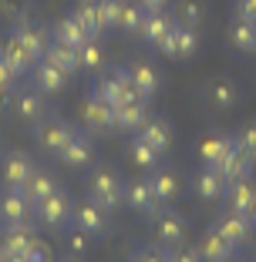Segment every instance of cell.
Instances as JSON below:
<instances>
[{
	"mask_svg": "<svg viewBox=\"0 0 256 262\" xmlns=\"http://www.w3.org/2000/svg\"><path fill=\"white\" fill-rule=\"evenodd\" d=\"M71 208H74L71 205V195L57 188L54 195H47L44 202L34 205V222L47 225V229H64V225L71 222Z\"/></svg>",
	"mask_w": 256,
	"mask_h": 262,
	"instance_id": "obj_4",
	"label": "cell"
},
{
	"mask_svg": "<svg viewBox=\"0 0 256 262\" xmlns=\"http://www.w3.org/2000/svg\"><path fill=\"white\" fill-rule=\"evenodd\" d=\"M132 262H169V252H162V249H155V246H145L132 255Z\"/></svg>",
	"mask_w": 256,
	"mask_h": 262,
	"instance_id": "obj_41",
	"label": "cell"
},
{
	"mask_svg": "<svg viewBox=\"0 0 256 262\" xmlns=\"http://www.w3.org/2000/svg\"><path fill=\"white\" fill-rule=\"evenodd\" d=\"M202 20H206V14H202V4H199V0H182V4H179V24H186V27L199 31Z\"/></svg>",
	"mask_w": 256,
	"mask_h": 262,
	"instance_id": "obj_39",
	"label": "cell"
},
{
	"mask_svg": "<svg viewBox=\"0 0 256 262\" xmlns=\"http://www.w3.org/2000/svg\"><path fill=\"white\" fill-rule=\"evenodd\" d=\"M10 37H14L17 44H21L24 51L34 57V61H41V57H44V51H47V34L41 31V27H34V24H21Z\"/></svg>",
	"mask_w": 256,
	"mask_h": 262,
	"instance_id": "obj_28",
	"label": "cell"
},
{
	"mask_svg": "<svg viewBox=\"0 0 256 262\" xmlns=\"http://www.w3.org/2000/svg\"><path fill=\"white\" fill-rule=\"evenodd\" d=\"M139 4L145 10H165V7H169V0H139Z\"/></svg>",
	"mask_w": 256,
	"mask_h": 262,
	"instance_id": "obj_47",
	"label": "cell"
},
{
	"mask_svg": "<svg viewBox=\"0 0 256 262\" xmlns=\"http://www.w3.org/2000/svg\"><path fill=\"white\" fill-rule=\"evenodd\" d=\"M34 168L37 165L31 162V155H24V151H4L0 155V178H4L7 188H24V182L31 178Z\"/></svg>",
	"mask_w": 256,
	"mask_h": 262,
	"instance_id": "obj_8",
	"label": "cell"
},
{
	"mask_svg": "<svg viewBox=\"0 0 256 262\" xmlns=\"http://www.w3.org/2000/svg\"><path fill=\"white\" fill-rule=\"evenodd\" d=\"M169 262H202V255H199V249H182V252H169Z\"/></svg>",
	"mask_w": 256,
	"mask_h": 262,
	"instance_id": "obj_46",
	"label": "cell"
},
{
	"mask_svg": "<svg viewBox=\"0 0 256 262\" xmlns=\"http://www.w3.org/2000/svg\"><path fill=\"white\" fill-rule=\"evenodd\" d=\"M206 98H209L212 108L219 111H229L240 104V84H236L233 77H216V81H209L206 84Z\"/></svg>",
	"mask_w": 256,
	"mask_h": 262,
	"instance_id": "obj_20",
	"label": "cell"
},
{
	"mask_svg": "<svg viewBox=\"0 0 256 262\" xmlns=\"http://www.w3.org/2000/svg\"><path fill=\"white\" fill-rule=\"evenodd\" d=\"M253 165H256V155H249L243 145H236V141H233V148L226 151V158L216 165V168L223 171V178H226V182H233V178L249 175V171H253Z\"/></svg>",
	"mask_w": 256,
	"mask_h": 262,
	"instance_id": "obj_18",
	"label": "cell"
},
{
	"mask_svg": "<svg viewBox=\"0 0 256 262\" xmlns=\"http://www.w3.org/2000/svg\"><path fill=\"white\" fill-rule=\"evenodd\" d=\"M71 222L78 225L81 232H88V235H105V232H108V215H105V208H101L91 195L81 199L78 205L71 208Z\"/></svg>",
	"mask_w": 256,
	"mask_h": 262,
	"instance_id": "obj_7",
	"label": "cell"
},
{
	"mask_svg": "<svg viewBox=\"0 0 256 262\" xmlns=\"http://www.w3.org/2000/svg\"><path fill=\"white\" fill-rule=\"evenodd\" d=\"M64 165H71V168H88V165L94 162V145L88 135H81V131H74L71 135V141L64 145V151L57 155Z\"/></svg>",
	"mask_w": 256,
	"mask_h": 262,
	"instance_id": "obj_19",
	"label": "cell"
},
{
	"mask_svg": "<svg viewBox=\"0 0 256 262\" xmlns=\"http://www.w3.org/2000/svg\"><path fill=\"white\" fill-rule=\"evenodd\" d=\"M88 195H91L105 212H111V208H118L125 202V182L118 178V171L98 168V171H91V178H88Z\"/></svg>",
	"mask_w": 256,
	"mask_h": 262,
	"instance_id": "obj_1",
	"label": "cell"
},
{
	"mask_svg": "<svg viewBox=\"0 0 256 262\" xmlns=\"http://www.w3.org/2000/svg\"><path fill=\"white\" fill-rule=\"evenodd\" d=\"M0 219H4V225L34 222V202L24 195V188H7L4 185V195H0Z\"/></svg>",
	"mask_w": 256,
	"mask_h": 262,
	"instance_id": "obj_5",
	"label": "cell"
},
{
	"mask_svg": "<svg viewBox=\"0 0 256 262\" xmlns=\"http://www.w3.org/2000/svg\"><path fill=\"white\" fill-rule=\"evenodd\" d=\"M229 40H233V47L243 51V54H256V24L236 17L233 27H229Z\"/></svg>",
	"mask_w": 256,
	"mask_h": 262,
	"instance_id": "obj_33",
	"label": "cell"
},
{
	"mask_svg": "<svg viewBox=\"0 0 256 262\" xmlns=\"http://www.w3.org/2000/svg\"><path fill=\"white\" fill-rule=\"evenodd\" d=\"M31 74H34V88L44 91V94H61L64 88H68V77H71V74H64L57 64H51L47 57H41V61L34 64Z\"/></svg>",
	"mask_w": 256,
	"mask_h": 262,
	"instance_id": "obj_14",
	"label": "cell"
},
{
	"mask_svg": "<svg viewBox=\"0 0 256 262\" xmlns=\"http://www.w3.org/2000/svg\"><path fill=\"white\" fill-rule=\"evenodd\" d=\"M68 249H71L74 255H81V252L88 249V232H81L78 225H74V232H68Z\"/></svg>",
	"mask_w": 256,
	"mask_h": 262,
	"instance_id": "obj_42",
	"label": "cell"
},
{
	"mask_svg": "<svg viewBox=\"0 0 256 262\" xmlns=\"http://www.w3.org/2000/svg\"><path fill=\"white\" fill-rule=\"evenodd\" d=\"M142 20H145V7H142V4H128V0H125V10H122V20H118V31L139 34V31H142Z\"/></svg>",
	"mask_w": 256,
	"mask_h": 262,
	"instance_id": "obj_38",
	"label": "cell"
},
{
	"mask_svg": "<svg viewBox=\"0 0 256 262\" xmlns=\"http://www.w3.org/2000/svg\"><path fill=\"white\" fill-rule=\"evenodd\" d=\"M216 229L223 232V235H226L229 242H233L236 249H240L243 242H246L249 235H253V229H256V225L249 222V215H243V212H233V208H229V212H226V215L216 222Z\"/></svg>",
	"mask_w": 256,
	"mask_h": 262,
	"instance_id": "obj_21",
	"label": "cell"
},
{
	"mask_svg": "<svg viewBox=\"0 0 256 262\" xmlns=\"http://www.w3.org/2000/svg\"><path fill=\"white\" fill-rule=\"evenodd\" d=\"M61 262H81V259H78V255H64Z\"/></svg>",
	"mask_w": 256,
	"mask_h": 262,
	"instance_id": "obj_50",
	"label": "cell"
},
{
	"mask_svg": "<svg viewBox=\"0 0 256 262\" xmlns=\"http://www.w3.org/2000/svg\"><path fill=\"white\" fill-rule=\"evenodd\" d=\"M145 121H148V101L145 98H132V101H125V104L115 108V128H122V131L139 135Z\"/></svg>",
	"mask_w": 256,
	"mask_h": 262,
	"instance_id": "obj_15",
	"label": "cell"
},
{
	"mask_svg": "<svg viewBox=\"0 0 256 262\" xmlns=\"http://www.w3.org/2000/svg\"><path fill=\"white\" fill-rule=\"evenodd\" d=\"M155 51H162L165 57H192L195 51H199V34H195L192 27H186V24H175L172 34L155 47Z\"/></svg>",
	"mask_w": 256,
	"mask_h": 262,
	"instance_id": "obj_10",
	"label": "cell"
},
{
	"mask_svg": "<svg viewBox=\"0 0 256 262\" xmlns=\"http://www.w3.org/2000/svg\"><path fill=\"white\" fill-rule=\"evenodd\" d=\"M236 17L256 24V0H236Z\"/></svg>",
	"mask_w": 256,
	"mask_h": 262,
	"instance_id": "obj_43",
	"label": "cell"
},
{
	"mask_svg": "<svg viewBox=\"0 0 256 262\" xmlns=\"http://www.w3.org/2000/svg\"><path fill=\"white\" fill-rule=\"evenodd\" d=\"M199 255H202V262H233V259H236V246L226 239L216 225H212V229L202 232V239H199Z\"/></svg>",
	"mask_w": 256,
	"mask_h": 262,
	"instance_id": "obj_12",
	"label": "cell"
},
{
	"mask_svg": "<svg viewBox=\"0 0 256 262\" xmlns=\"http://www.w3.org/2000/svg\"><path fill=\"white\" fill-rule=\"evenodd\" d=\"M148 178H152V188H155V195H159L162 205H169V202L179 195V178H175L172 168H152Z\"/></svg>",
	"mask_w": 256,
	"mask_h": 262,
	"instance_id": "obj_32",
	"label": "cell"
},
{
	"mask_svg": "<svg viewBox=\"0 0 256 262\" xmlns=\"http://www.w3.org/2000/svg\"><path fill=\"white\" fill-rule=\"evenodd\" d=\"M233 141L236 145H243L249 155H256V121H249V124H243L240 131L233 135Z\"/></svg>",
	"mask_w": 256,
	"mask_h": 262,
	"instance_id": "obj_40",
	"label": "cell"
},
{
	"mask_svg": "<svg viewBox=\"0 0 256 262\" xmlns=\"http://www.w3.org/2000/svg\"><path fill=\"white\" fill-rule=\"evenodd\" d=\"M34 225L24 222V225H7L4 229V235H0V246H4V252L7 255H24L27 249L34 246Z\"/></svg>",
	"mask_w": 256,
	"mask_h": 262,
	"instance_id": "obj_24",
	"label": "cell"
},
{
	"mask_svg": "<svg viewBox=\"0 0 256 262\" xmlns=\"http://www.w3.org/2000/svg\"><path fill=\"white\" fill-rule=\"evenodd\" d=\"M71 17L88 31V37H98L101 34V27H98V0H78L74 10H71Z\"/></svg>",
	"mask_w": 256,
	"mask_h": 262,
	"instance_id": "obj_34",
	"label": "cell"
},
{
	"mask_svg": "<svg viewBox=\"0 0 256 262\" xmlns=\"http://www.w3.org/2000/svg\"><path fill=\"white\" fill-rule=\"evenodd\" d=\"M57 188H61V185H57V178L51 175V171H44V168H34L31 178L24 182V195H27L34 205H37V202H44L47 195H54Z\"/></svg>",
	"mask_w": 256,
	"mask_h": 262,
	"instance_id": "obj_27",
	"label": "cell"
},
{
	"mask_svg": "<svg viewBox=\"0 0 256 262\" xmlns=\"http://www.w3.org/2000/svg\"><path fill=\"white\" fill-rule=\"evenodd\" d=\"M44 57L51 64H57V68L64 71V74H78L81 71V61H78V51L74 47H68V44H61V40H47V51H44Z\"/></svg>",
	"mask_w": 256,
	"mask_h": 262,
	"instance_id": "obj_29",
	"label": "cell"
},
{
	"mask_svg": "<svg viewBox=\"0 0 256 262\" xmlns=\"http://www.w3.org/2000/svg\"><path fill=\"white\" fill-rule=\"evenodd\" d=\"M91 94H98L101 101H108L111 108H118V104H125V101L139 98V94H135V88H132V81H128V68H111V71H105V74L94 81Z\"/></svg>",
	"mask_w": 256,
	"mask_h": 262,
	"instance_id": "obj_2",
	"label": "cell"
},
{
	"mask_svg": "<svg viewBox=\"0 0 256 262\" xmlns=\"http://www.w3.org/2000/svg\"><path fill=\"white\" fill-rule=\"evenodd\" d=\"M24 255H27V262H51V249H44L41 242H34Z\"/></svg>",
	"mask_w": 256,
	"mask_h": 262,
	"instance_id": "obj_45",
	"label": "cell"
},
{
	"mask_svg": "<svg viewBox=\"0 0 256 262\" xmlns=\"http://www.w3.org/2000/svg\"><path fill=\"white\" fill-rule=\"evenodd\" d=\"M125 202H128L135 212H142V215H155L159 208H162L155 188H152V178H135V182H128V185H125Z\"/></svg>",
	"mask_w": 256,
	"mask_h": 262,
	"instance_id": "obj_11",
	"label": "cell"
},
{
	"mask_svg": "<svg viewBox=\"0 0 256 262\" xmlns=\"http://www.w3.org/2000/svg\"><path fill=\"white\" fill-rule=\"evenodd\" d=\"M226 182L223 178V171L219 168H209V165H202L199 171H195V178H192V188H195V195H199L202 202H219V199H226Z\"/></svg>",
	"mask_w": 256,
	"mask_h": 262,
	"instance_id": "obj_13",
	"label": "cell"
},
{
	"mask_svg": "<svg viewBox=\"0 0 256 262\" xmlns=\"http://www.w3.org/2000/svg\"><path fill=\"white\" fill-rule=\"evenodd\" d=\"M78 61H81V71H101L105 68V51H101L98 37L85 40V44L78 47Z\"/></svg>",
	"mask_w": 256,
	"mask_h": 262,
	"instance_id": "obj_36",
	"label": "cell"
},
{
	"mask_svg": "<svg viewBox=\"0 0 256 262\" xmlns=\"http://www.w3.org/2000/svg\"><path fill=\"white\" fill-rule=\"evenodd\" d=\"M51 37H54V40H61V44H68V47H74V51H78V47L85 44V40H91V37H88V31H85V27H81V24L74 20L71 14L64 17L61 24H57L54 31H51Z\"/></svg>",
	"mask_w": 256,
	"mask_h": 262,
	"instance_id": "obj_31",
	"label": "cell"
},
{
	"mask_svg": "<svg viewBox=\"0 0 256 262\" xmlns=\"http://www.w3.org/2000/svg\"><path fill=\"white\" fill-rule=\"evenodd\" d=\"M128 155H132V162L139 165V168H145V171L159 168V155H155V148L148 145V141H142L139 135L128 141Z\"/></svg>",
	"mask_w": 256,
	"mask_h": 262,
	"instance_id": "obj_35",
	"label": "cell"
},
{
	"mask_svg": "<svg viewBox=\"0 0 256 262\" xmlns=\"http://www.w3.org/2000/svg\"><path fill=\"white\" fill-rule=\"evenodd\" d=\"M139 138L148 141V145L155 148V155L162 158V155L172 148V128H169V121H162V118H148V121L142 124Z\"/></svg>",
	"mask_w": 256,
	"mask_h": 262,
	"instance_id": "obj_25",
	"label": "cell"
},
{
	"mask_svg": "<svg viewBox=\"0 0 256 262\" xmlns=\"http://www.w3.org/2000/svg\"><path fill=\"white\" fill-rule=\"evenodd\" d=\"M246 215H249V222H253V225H256V202H253V208H249Z\"/></svg>",
	"mask_w": 256,
	"mask_h": 262,
	"instance_id": "obj_49",
	"label": "cell"
},
{
	"mask_svg": "<svg viewBox=\"0 0 256 262\" xmlns=\"http://www.w3.org/2000/svg\"><path fill=\"white\" fill-rule=\"evenodd\" d=\"M122 10H125V0H98V27H101V31L118 27Z\"/></svg>",
	"mask_w": 256,
	"mask_h": 262,
	"instance_id": "obj_37",
	"label": "cell"
},
{
	"mask_svg": "<svg viewBox=\"0 0 256 262\" xmlns=\"http://www.w3.org/2000/svg\"><path fill=\"white\" fill-rule=\"evenodd\" d=\"M226 202H229V208H233V212H243V215H246L249 208H253V202H256L253 178H249V175L233 178V182L226 185Z\"/></svg>",
	"mask_w": 256,
	"mask_h": 262,
	"instance_id": "obj_23",
	"label": "cell"
},
{
	"mask_svg": "<svg viewBox=\"0 0 256 262\" xmlns=\"http://www.w3.org/2000/svg\"><path fill=\"white\" fill-rule=\"evenodd\" d=\"M128 81H132V88H135V94L139 98H155V91H159V71L152 68V64H145V61H135V64H128Z\"/></svg>",
	"mask_w": 256,
	"mask_h": 262,
	"instance_id": "obj_22",
	"label": "cell"
},
{
	"mask_svg": "<svg viewBox=\"0 0 256 262\" xmlns=\"http://www.w3.org/2000/svg\"><path fill=\"white\" fill-rule=\"evenodd\" d=\"M81 118L91 131H111L115 128V108H111L108 101H101L98 94H88L85 108H81Z\"/></svg>",
	"mask_w": 256,
	"mask_h": 262,
	"instance_id": "obj_16",
	"label": "cell"
},
{
	"mask_svg": "<svg viewBox=\"0 0 256 262\" xmlns=\"http://www.w3.org/2000/svg\"><path fill=\"white\" fill-rule=\"evenodd\" d=\"M0 57H4V64H7V68L14 71L17 77H21V74H27V71H31L34 64H37V61H34V57L27 54V51H24L21 44H17L14 37H7V44L0 47Z\"/></svg>",
	"mask_w": 256,
	"mask_h": 262,
	"instance_id": "obj_30",
	"label": "cell"
},
{
	"mask_svg": "<svg viewBox=\"0 0 256 262\" xmlns=\"http://www.w3.org/2000/svg\"><path fill=\"white\" fill-rule=\"evenodd\" d=\"M0 262H7V252H4V246H0Z\"/></svg>",
	"mask_w": 256,
	"mask_h": 262,
	"instance_id": "obj_51",
	"label": "cell"
},
{
	"mask_svg": "<svg viewBox=\"0 0 256 262\" xmlns=\"http://www.w3.org/2000/svg\"><path fill=\"white\" fill-rule=\"evenodd\" d=\"M233 148V138L229 135H206V138H199V162L202 165H209V168H216L219 162L226 158V151Z\"/></svg>",
	"mask_w": 256,
	"mask_h": 262,
	"instance_id": "obj_26",
	"label": "cell"
},
{
	"mask_svg": "<svg viewBox=\"0 0 256 262\" xmlns=\"http://www.w3.org/2000/svg\"><path fill=\"white\" fill-rule=\"evenodd\" d=\"M14 84H17V74L4 64V57H0V91H14Z\"/></svg>",
	"mask_w": 256,
	"mask_h": 262,
	"instance_id": "obj_44",
	"label": "cell"
},
{
	"mask_svg": "<svg viewBox=\"0 0 256 262\" xmlns=\"http://www.w3.org/2000/svg\"><path fill=\"white\" fill-rule=\"evenodd\" d=\"M152 222H155V239L162 242V246H179V242L186 239L189 222H186L182 212H175V208L162 205L155 215H152Z\"/></svg>",
	"mask_w": 256,
	"mask_h": 262,
	"instance_id": "obj_6",
	"label": "cell"
},
{
	"mask_svg": "<svg viewBox=\"0 0 256 262\" xmlns=\"http://www.w3.org/2000/svg\"><path fill=\"white\" fill-rule=\"evenodd\" d=\"M71 135H74V128H71V121H64L61 115H44L37 124H34L37 145L44 148V151H51V155H61L64 145L71 141Z\"/></svg>",
	"mask_w": 256,
	"mask_h": 262,
	"instance_id": "obj_3",
	"label": "cell"
},
{
	"mask_svg": "<svg viewBox=\"0 0 256 262\" xmlns=\"http://www.w3.org/2000/svg\"><path fill=\"white\" fill-rule=\"evenodd\" d=\"M175 17L172 14H165V10H145V20H142V31H139V37H145L148 44H162L165 37L172 34V27H175Z\"/></svg>",
	"mask_w": 256,
	"mask_h": 262,
	"instance_id": "obj_17",
	"label": "cell"
},
{
	"mask_svg": "<svg viewBox=\"0 0 256 262\" xmlns=\"http://www.w3.org/2000/svg\"><path fill=\"white\" fill-rule=\"evenodd\" d=\"M10 104H14V115L21 118L24 124H37L41 118L47 115L44 111V91L37 88H21V91H10Z\"/></svg>",
	"mask_w": 256,
	"mask_h": 262,
	"instance_id": "obj_9",
	"label": "cell"
},
{
	"mask_svg": "<svg viewBox=\"0 0 256 262\" xmlns=\"http://www.w3.org/2000/svg\"><path fill=\"white\" fill-rule=\"evenodd\" d=\"M7 262H27V255H7Z\"/></svg>",
	"mask_w": 256,
	"mask_h": 262,
	"instance_id": "obj_48",
	"label": "cell"
}]
</instances>
